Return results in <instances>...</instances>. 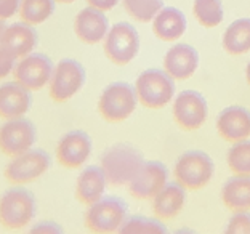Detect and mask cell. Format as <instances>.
<instances>
[{"label":"cell","mask_w":250,"mask_h":234,"mask_svg":"<svg viewBox=\"0 0 250 234\" xmlns=\"http://www.w3.org/2000/svg\"><path fill=\"white\" fill-rule=\"evenodd\" d=\"M145 159L136 148L125 143L107 148L101 156V169L112 186H125L133 180V176L143 165Z\"/></svg>","instance_id":"cell-1"},{"label":"cell","mask_w":250,"mask_h":234,"mask_svg":"<svg viewBox=\"0 0 250 234\" xmlns=\"http://www.w3.org/2000/svg\"><path fill=\"white\" fill-rule=\"evenodd\" d=\"M107 178L101 169V165H88L85 167L77 178L76 197L79 202L92 205L104 196Z\"/></svg>","instance_id":"cell-20"},{"label":"cell","mask_w":250,"mask_h":234,"mask_svg":"<svg viewBox=\"0 0 250 234\" xmlns=\"http://www.w3.org/2000/svg\"><path fill=\"white\" fill-rule=\"evenodd\" d=\"M228 234H250V213L246 212H236L231 216L228 226H226Z\"/></svg>","instance_id":"cell-30"},{"label":"cell","mask_w":250,"mask_h":234,"mask_svg":"<svg viewBox=\"0 0 250 234\" xmlns=\"http://www.w3.org/2000/svg\"><path fill=\"white\" fill-rule=\"evenodd\" d=\"M138 50L140 36L130 22H116L104 39V55L114 64H128L138 55Z\"/></svg>","instance_id":"cell-9"},{"label":"cell","mask_w":250,"mask_h":234,"mask_svg":"<svg viewBox=\"0 0 250 234\" xmlns=\"http://www.w3.org/2000/svg\"><path fill=\"white\" fill-rule=\"evenodd\" d=\"M186 192L178 181L167 183L152 197V212L159 220H173L185 207Z\"/></svg>","instance_id":"cell-21"},{"label":"cell","mask_w":250,"mask_h":234,"mask_svg":"<svg viewBox=\"0 0 250 234\" xmlns=\"http://www.w3.org/2000/svg\"><path fill=\"white\" fill-rule=\"evenodd\" d=\"M221 201L232 212L250 210V175H236L221 188Z\"/></svg>","instance_id":"cell-23"},{"label":"cell","mask_w":250,"mask_h":234,"mask_svg":"<svg viewBox=\"0 0 250 234\" xmlns=\"http://www.w3.org/2000/svg\"><path fill=\"white\" fill-rule=\"evenodd\" d=\"M32 106L31 90L20 82H5L0 85V117L8 119L24 117Z\"/></svg>","instance_id":"cell-18"},{"label":"cell","mask_w":250,"mask_h":234,"mask_svg":"<svg viewBox=\"0 0 250 234\" xmlns=\"http://www.w3.org/2000/svg\"><path fill=\"white\" fill-rule=\"evenodd\" d=\"M37 212L34 194L16 185L0 196V225L7 230L16 231L29 226Z\"/></svg>","instance_id":"cell-2"},{"label":"cell","mask_w":250,"mask_h":234,"mask_svg":"<svg viewBox=\"0 0 250 234\" xmlns=\"http://www.w3.org/2000/svg\"><path fill=\"white\" fill-rule=\"evenodd\" d=\"M16 63H18V58L10 53V51L0 45V81L5 77H8L10 74H13Z\"/></svg>","instance_id":"cell-31"},{"label":"cell","mask_w":250,"mask_h":234,"mask_svg":"<svg viewBox=\"0 0 250 234\" xmlns=\"http://www.w3.org/2000/svg\"><path fill=\"white\" fill-rule=\"evenodd\" d=\"M87 3L90 7L98 8L101 11H109L119 3V0H87Z\"/></svg>","instance_id":"cell-34"},{"label":"cell","mask_w":250,"mask_h":234,"mask_svg":"<svg viewBox=\"0 0 250 234\" xmlns=\"http://www.w3.org/2000/svg\"><path fill=\"white\" fill-rule=\"evenodd\" d=\"M229 170L234 175H250V140H242L232 145L226 156Z\"/></svg>","instance_id":"cell-28"},{"label":"cell","mask_w":250,"mask_h":234,"mask_svg":"<svg viewBox=\"0 0 250 234\" xmlns=\"http://www.w3.org/2000/svg\"><path fill=\"white\" fill-rule=\"evenodd\" d=\"M246 79H247V84L250 85V61H249V64L246 67Z\"/></svg>","instance_id":"cell-36"},{"label":"cell","mask_w":250,"mask_h":234,"mask_svg":"<svg viewBox=\"0 0 250 234\" xmlns=\"http://www.w3.org/2000/svg\"><path fill=\"white\" fill-rule=\"evenodd\" d=\"M52 165V157L43 149H29L20 156L11 157L5 167V178L13 185L32 183L47 173Z\"/></svg>","instance_id":"cell-8"},{"label":"cell","mask_w":250,"mask_h":234,"mask_svg":"<svg viewBox=\"0 0 250 234\" xmlns=\"http://www.w3.org/2000/svg\"><path fill=\"white\" fill-rule=\"evenodd\" d=\"M109 20L106 18L104 11L88 7L81 10L74 20V32L79 41L88 45H96L104 41L109 32Z\"/></svg>","instance_id":"cell-15"},{"label":"cell","mask_w":250,"mask_h":234,"mask_svg":"<svg viewBox=\"0 0 250 234\" xmlns=\"http://www.w3.org/2000/svg\"><path fill=\"white\" fill-rule=\"evenodd\" d=\"M199 67V53L192 45L177 43L164 56V71L175 81H186Z\"/></svg>","instance_id":"cell-17"},{"label":"cell","mask_w":250,"mask_h":234,"mask_svg":"<svg viewBox=\"0 0 250 234\" xmlns=\"http://www.w3.org/2000/svg\"><path fill=\"white\" fill-rule=\"evenodd\" d=\"M168 170L159 161H145L128 183V191L135 199L152 201V197L167 185Z\"/></svg>","instance_id":"cell-13"},{"label":"cell","mask_w":250,"mask_h":234,"mask_svg":"<svg viewBox=\"0 0 250 234\" xmlns=\"http://www.w3.org/2000/svg\"><path fill=\"white\" fill-rule=\"evenodd\" d=\"M56 0H21V21L31 26L42 24L55 13Z\"/></svg>","instance_id":"cell-25"},{"label":"cell","mask_w":250,"mask_h":234,"mask_svg":"<svg viewBox=\"0 0 250 234\" xmlns=\"http://www.w3.org/2000/svg\"><path fill=\"white\" fill-rule=\"evenodd\" d=\"M56 2H60V3H72V2H76V0H56Z\"/></svg>","instance_id":"cell-37"},{"label":"cell","mask_w":250,"mask_h":234,"mask_svg":"<svg viewBox=\"0 0 250 234\" xmlns=\"http://www.w3.org/2000/svg\"><path fill=\"white\" fill-rule=\"evenodd\" d=\"M5 29H7V24H5L3 20H0V45H2V39H3Z\"/></svg>","instance_id":"cell-35"},{"label":"cell","mask_w":250,"mask_h":234,"mask_svg":"<svg viewBox=\"0 0 250 234\" xmlns=\"http://www.w3.org/2000/svg\"><path fill=\"white\" fill-rule=\"evenodd\" d=\"M215 173L213 161L204 151H186L178 157L173 176L185 190L199 191L207 186Z\"/></svg>","instance_id":"cell-4"},{"label":"cell","mask_w":250,"mask_h":234,"mask_svg":"<svg viewBox=\"0 0 250 234\" xmlns=\"http://www.w3.org/2000/svg\"><path fill=\"white\" fill-rule=\"evenodd\" d=\"M217 132L225 141L231 143L250 138V111L242 106L225 107L218 114Z\"/></svg>","instance_id":"cell-16"},{"label":"cell","mask_w":250,"mask_h":234,"mask_svg":"<svg viewBox=\"0 0 250 234\" xmlns=\"http://www.w3.org/2000/svg\"><path fill=\"white\" fill-rule=\"evenodd\" d=\"M93 143L83 130H72L62 135L56 146V159L66 169H79L88 161Z\"/></svg>","instance_id":"cell-14"},{"label":"cell","mask_w":250,"mask_h":234,"mask_svg":"<svg viewBox=\"0 0 250 234\" xmlns=\"http://www.w3.org/2000/svg\"><path fill=\"white\" fill-rule=\"evenodd\" d=\"M127 215L128 207L121 197L103 196L100 201L88 205L85 212V226L92 233H119Z\"/></svg>","instance_id":"cell-5"},{"label":"cell","mask_w":250,"mask_h":234,"mask_svg":"<svg viewBox=\"0 0 250 234\" xmlns=\"http://www.w3.org/2000/svg\"><path fill=\"white\" fill-rule=\"evenodd\" d=\"M87 74L85 67L76 60L64 58L55 66L48 90L52 100L56 103H64L76 96L82 90Z\"/></svg>","instance_id":"cell-7"},{"label":"cell","mask_w":250,"mask_h":234,"mask_svg":"<svg viewBox=\"0 0 250 234\" xmlns=\"http://www.w3.org/2000/svg\"><path fill=\"white\" fill-rule=\"evenodd\" d=\"M138 95L135 87L127 82L109 84L98 100L100 116L107 122L117 124L128 119L136 109Z\"/></svg>","instance_id":"cell-6"},{"label":"cell","mask_w":250,"mask_h":234,"mask_svg":"<svg viewBox=\"0 0 250 234\" xmlns=\"http://www.w3.org/2000/svg\"><path fill=\"white\" fill-rule=\"evenodd\" d=\"M37 140V132L29 119H8L0 125V151L5 156L15 157L32 149Z\"/></svg>","instance_id":"cell-10"},{"label":"cell","mask_w":250,"mask_h":234,"mask_svg":"<svg viewBox=\"0 0 250 234\" xmlns=\"http://www.w3.org/2000/svg\"><path fill=\"white\" fill-rule=\"evenodd\" d=\"M208 105L206 96L196 90H185L173 100V117L180 128L192 132L207 121Z\"/></svg>","instance_id":"cell-11"},{"label":"cell","mask_w":250,"mask_h":234,"mask_svg":"<svg viewBox=\"0 0 250 234\" xmlns=\"http://www.w3.org/2000/svg\"><path fill=\"white\" fill-rule=\"evenodd\" d=\"M53 63L43 53H29L18 60L13 71L15 81L27 90H41L50 84L53 74Z\"/></svg>","instance_id":"cell-12"},{"label":"cell","mask_w":250,"mask_h":234,"mask_svg":"<svg viewBox=\"0 0 250 234\" xmlns=\"http://www.w3.org/2000/svg\"><path fill=\"white\" fill-rule=\"evenodd\" d=\"M223 48L229 55H246L250 51V18L232 21L223 34Z\"/></svg>","instance_id":"cell-24"},{"label":"cell","mask_w":250,"mask_h":234,"mask_svg":"<svg viewBox=\"0 0 250 234\" xmlns=\"http://www.w3.org/2000/svg\"><path fill=\"white\" fill-rule=\"evenodd\" d=\"M192 13L204 27H217L225 16L221 0H194Z\"/></svg>","instance_id":"cell-26"},{"label":"cell","mask_w":250,"mask_h":234,"mask_svg":"<svg viewBox=\"0 0 250 234\" xmlns=\"http://www.w3.org/2000/svg\"><path fill=\"white\" fill-rule=\"evenodd\" d=\"M21 0H0V20L7 21L20 13Z\"/></svg>","instance_id":"cell-32"},{"label":"cell","mask_w":250,"mask_h":234,"mask_svg":"<svg viewBox=\"0 0 250 234\" xmlns=\"http://www.w3.org/2000/svg\"><path fill=\"white\" fill-rule=\"evenodd\" d=\"M124 10L138 22H151L164 8L162 0H122Z\"/></svg>","instance_id":"cell-27"},{"label":"cell","mask_w":250,"mask_h":234,"mask_svg":"<svg viewBox=\"0 0 250 234\" xmlns=\"http://www.w3.org/2000/svg\"><path fill=\"white\" fill-rule=\"evenodd\" d=\"M121 234H166L167 228L159 220L146 216H130L119 230Z\"/></svg>","instance_id":"cell-29"},{"label":"cell","mask_w":250,"mask_h":234,"mask_svg":"<svg viewBox=\"0 0 250 234\" xmlns=\"http://www.w3.org/2000/svg\"><path fill=\"white\" fill-rule=\"evenodd\" d=\"M37 31L34 29V26L27 24L24 21L13 22V24L7 26L2 39V47L7 48L10 53H13L18 60L32 53L34 48L37 47Z\"/></svg>","instance_id":"cell-19"},{"label":"cell","mask_w":250,"mask_h":234,"mask_svg":"<svg viewBox=\"0 0 250 234\" xmlns=\"http://www.w3.org/2000/svg\"><path fill=\"white\" fill-rule=\"evenodd\" d=\"M138 101L149 109H161L175 96V79L161 69H146L136 77Z\"/></svg>","instance_id":"cell-3"},{"label":"cell","mask_w":250,"mask_h":234,"mask_svg":"<svg viewBox=\"0 0 250 234\" xmlns=\"http://www.w3.org/2000/svg\"><path fill=\"white\" fill-rule=\"evenodd\" d=\"M29 233L32 234H37V233H62V228L60 225H56V223H52V221H43V223H37V225H34Z\"/></svg>","instance_id":"cell-33"},{"label":"cell","mask_w":250,"mask_h":234,"mask_svg":"<svg viewBox=\"0 0 250 234\" xmlns=\"http://www.w3.org/2000/svg\"><path fill=\"white\" fill-rule=\"evenodd\" d=\"M186 16L175 7H164L152 20V31L156 37L164 42H173L186 32Z\"/></svg>","instance_id":"cell-22"}]
</instances>
